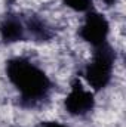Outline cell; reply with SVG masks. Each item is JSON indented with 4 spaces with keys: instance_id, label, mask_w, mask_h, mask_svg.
I'll list each match as a JSON object with an SVG mask.
<instances>
[{
    "instance_id": "1",
    "label": "cell",
    "mask_w": 126,
    "mask_h": 127,
    "mask_svg": "<svg viewBox=\"0 0 126 127\" xmlns=\"http://www.w3.org/2000/svg\"><path fill=\"white\" fill-rule=\"evenodd\" d=\"M6 72L10 83L19 92L21 100L27 106H34L46 99L52 83L49 77L36 64L25 58H13L6 64Z\"/></svg>"
},
{
    "instance_id": "2",
    "label": "cell",
    "mask_w": 126,
    "mask_h": 127,
    "mask_svg": "<svg viewBox=\"0 0 126 127\" xmlns=\"http://www.w3.org/2000/svg\"><path fill=\"white\" fill-rule=\"evenodd\" d=\"M114 69V52L108 43L94 47L92 61L85 68V78L94 90L104 89L113 75Z\"/></svg>"
},
{
    "instance_id": "3",
    "label": "cell",
    "mask_w": 126,
    "mask_h": 127,
    "mask_svg": "<svg viewBox=\"0 0 126 127\" xmlns=\"http://www.w3.org/2000/svg\"><path fill=\"white\" fill-rule=\"evenodd\" d=\"M108 32H110V25L101 13L94 12V10L86 12L83 25L79 30V34L83 40L91 43L92 47H98V46L108 43L107 41Z\"/></svg>"
},
{
    "instance_id": "4",
    "label": "cell",
    "mask_w": 126,
    "mask_h": 127,
    "mask_svg": "<svg viewBox=\"0 0 126 127\" xmlns=\"http://www.w3.org/2000/svg\"><path fill=\"white\" fill-rule=\"evenodd\" d=\"M94 108V97L80 83H74L65 99V109L71 115H85Z\"/></svg>"
},
{
    "instance_id": "5",
    "label": "cell",
    "mask_w": 126,
    "mask_h": 127,
    "mask_svg": "<svg viewBox=\"0 0 126 127\" xmlns=\"http://www.w3.org/2000/svg\"><path fill=\"white\" fill-rule=\"evenodd\" d=\"M0 35L7 43L24 40L25 35H27L25 24L19 18H16V16H7L0 24Z\"/></svg>"
},
{
    "instance_id": "6",
    "label": "cell",
    "mask_w": 126,
    "mask_h": 127,
    "mask_svg": "<svg viewBox=\"0 0 126 127\" xmlns=\"http://www.w3.org/2000/svg\"><path fill=\"white\" fill-rule=\"evenodd\" d=\"M64 3L77 12H89L91 6H92L91 0H64Z\"/></svg>"
},
{
    "instance_id": "7",
    "label": "cell",
    "mask_w": 126,
    "mask_h": 127,
    "mask_svg": "<svg viewBox=\"0 0 126 127\" xmlns=\"http://www.w3.org/2000/svg\"><path fill=\"white\" fill-rule=\"evenodd\" d=\"M43 127H65V126L60 124V123H48V124H45Z\"/></svg>"
},
{
    "instance_id": "8",
    "label": "cell",
    "mask_w": 126,
    "mask_h": 127,
    "mask_svg": "<svg viewBox=\"0 0 126 127\" xmlns=\"http://www.w3.org/2000/svg\"><path fill=\"white\" fill-rule=\"evenodd\" d=\"M101 1H104V3H105L107 6H111V4H113V3H114L116 0H101Z\"/></svg>"
}]
</instances>
